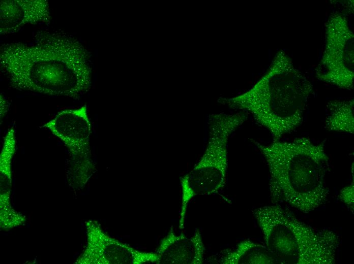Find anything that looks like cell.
<instances>
[{"label": "cell", "instance_id": "obj_1", "mask_svg": "<svg viewBox=\"0 0 354 264\" xmlns=\"http://www.w3.org/2000/svg\"><path fill=\"white\" fill-rule=\"evenodd\" d=\"M90 55L83 45L62 32L43 31L30 43L1 47L0 64L20 90L77 98L92 84Z\"/></svg>", "mask_w": 354, "mask_h": 264}, {"label": "cell", "instance_id": "obj_2", "mask_svg": "<svg viewBox=\"0 0 354 264\" xmlns=\"http://www.w3.org/2000/svg\"><path fill=\"white\" fill-rule=\"evenodd\" d=\"M253 143L268 167L270 193L274 202L285 203L304 213L326 203L330 163L324 141L316 143L301 137L268 144Z\"/></svg>", "mask_w": 354, "mask_h": 264}, {"label": "cell", "instance_id": "obj_3", "mask_svg": "<svg viewBox=\"0 0 354 264\" xmlns=\"http://www.w3.org/2000/svg\"><path fill=\"white\" fill-rule=\"evenodd\" d=\"M312 91L311 82L280 50L267 72L250 89L218 102L248 112L270 132L273 140H279L302 123Z\"/></svg>", "mask_w": 354, "mask_h": 264}, {"label": "cell", "instance_id": "obj_4", "mask_svg": "<svg viewBox=\"0 0 354 264\" xmlns=\"http://www.w3.org/2000/svg\"><path fill=\"white\" fill-rule=\"evenodd\" d=\"M253 214L277 263H335L340 238L334 231L313 227L278 205L258 208Z\"/></svg>", "mask_w": 354, "mask_h": 264}, {"label": "cell", "instance_id": "obj_5", "mask_svg": "<svg viewBox=\"0 0 354 264\" xmlns=\"http://www.w3.org/2000/svg\"><path fill=\"white\" fill-rule=\"evenodd\" d=\"M246 120L247 115L243 113H220L209 116V138L204 153L190 171L181 178L180 229L184 228L187 207L194 197L215 194L225 186L228 139Z\"/></svg>", "mask_w": 354, "mask_h": 264}, {"label": "cell", "instance_id": "obj_6", "mask_svg": "<svg viewBox=\"0 0 354 264\" xmlns=\"http://www.w3.org/2000/svg\"><path fill=\"white\" fill-rule=\"evenodd\" d=\"M324 46L316 78L341 89L353 88L354 35L345 17L332 14L325 25Z\"/></svg>", "mask_w": 354, "mask_h": 264}, {"label": "cell", "instance_id": "obj_7", "mask_svg": "<svg viewBox=\"0 0 354 264\" xmlns=\"http://www.w3.org/2000/svg\"><path fill=\"white\" fill-rule=\"evenodd\" d=\"M43 127L62 141L69 150L75 161L77 177L81 184H84L94 170L90 146L92 124L86 106L62 111Z\"/></svg>", "mask_w": 354, "mask_h": 264}, {"label": "cell", "instance_id": "obj_8", "mask_svg": "<svg viewBox=\"0 0 354 264\" xmlns=\"http://www.w3.org/2000/svg\"><path fill=\"white\" fill-rule=\"evenodd\" d=\"M87 245L79 262L81 263H158L156 252L138 250L130 245L109 237L95 221L86 224Z\"/></svg>", "mask_w": 354, "mask_h": 264}, {"label": "cell", "instance_id": "obj_9", "mask_svg": "<svg viewBox=\"0 0 354 264\" xmlns=\"http://www.w3.org/2000/svg\"><path fill=\"white\" fill-rule=\"evenodd\" d=\"M158 264H201L203 262L205 247L198 230L190 237L176 234L171 227L161 240L155 251Z\"/></svg>", "mask_w": 354, "mask_h": 264}, {"label": "cell", "instance_id": "obj_10", "mask_svg": "<svg viewBox=\"0 0 354 264\" xmlns=\"http://www.w3.org/2000/svg\"><path fill=\"white\" fill-rule=\"evenodd\" d=\"M0 6V34L16 32L26 24L49 21L48 3L45 0H3Z\"/></svg>", "mask_w": 354, "mask_h": 264}, {"label": "cell", "instance_id": "obj_11", "mask_svg": "<svg viewBox=\"0 0 354 264\" xmlns=\"http://www.w3.org/2000/svg\"><path fill=\"white\" fill-rule=\"evenodd\" d=\"M223 264H275L276 259L265 244L245 240L222 258Z\"/></svg>", "mask_w": 354, "mask_h": 264}, {"label": "cell", "instance_id": "obj_12", "mask_svg": "<svg viewBox=\"0 0 354 264\" xmlns=\"http://www.w3.org/2000/svg\"><path fill=\"white\" fill-rule=\"evenodd\" d=\"M354 100H336L327 104L324 127L330 131L353 134Z\"/></svg>", "mask_w": 354, "mask_h": 264}, {"label": "cell", "instance_id": "obj_13", "mask_svg": "<svg viewBox=\"0 0 354 264\" xmlns=\"http://www.w3.org/2000/svg\"><path fill=\"white\" fill-rule=\"evenodd\" d=\"M16 148V137L13 127L9 129L4 139L0 157L1 184L3 189L11 184V164Z\"/></svg>", "mask_w": 354, "mask_h": 264}, {"label": "cell", "instance_id": "obj_14", "mask_svg": "<svg viewBox=\"0 0 354 264\" xmlns=\"http://www.w3.org/2000/svg\"><path fill=\"white\" fill-rule=\"evenodd\" d=\"M353 191L354 185L352 182L350 184L341 189L339 194L340 200L352 211L354 205Z\"/></svg>", "mask_w": 354, "mask_h": 264}, {"label": "cell", "instance_id": "obj_15", "mask_svg": "<svg viewBox=\"0 0 354 264\" xmlns=\"http://www.w3.org/2000/svg\"><path fill=\"white\" fill-rule=\"evenodd\" d=\"M8 106L3 95H1V119L4 116L7 111Z\"/></svg>", "mask_w": 354, "mask_h": 264}]
</instances>
